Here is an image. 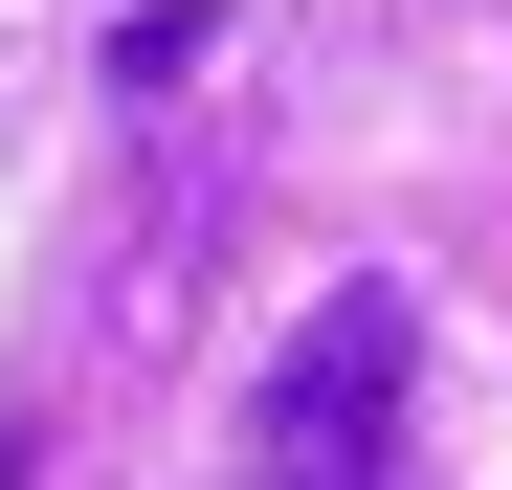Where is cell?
<instances>
[{
  "mask_svg": "<svg viewBox=\"0 0 512 490\" xmlns=\"http://www.w3.org/2000/svg\"><path fill=\"white\" fill-rule=\"evenodd\" d=\"M401 379H423V312L357 268V290H312V335L245 379V468L268 490H379L401 468Z\"/></svg>",
  "mask_w": 512,
  "mask_h": 490,
  "instance_id": "6da1fadb",
  "label": "cell"
},
{
  "mask_svg": "<svg viewBox=\"0 0 512 490\" xmlns=\"http://www.w3.org/2000/svg\"><path fill=\"white\" fill-rule=\"evenodd\" d=\"M201 45H223V0H156V23H112V90L156 112V90H179V67H201Z\"/></svg>",
  "mask_w": 512,
  "mask_h": 490,
  "instance_id": "7a4b0ae2",
  "label": "cell"
}]
</instances>
